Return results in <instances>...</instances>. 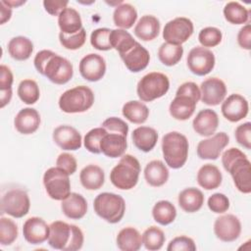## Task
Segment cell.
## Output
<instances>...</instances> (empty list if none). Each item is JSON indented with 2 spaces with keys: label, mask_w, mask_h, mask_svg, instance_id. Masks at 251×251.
Returning a JSON list of instances; mask_svg holds the SVG:
<instances>
[{
  "label": "cell",
  "mask_w": 251,
  "mask_h": 251,
  "mask_svg": "<svg viewBox=\"0 0 251 251\" xmlns=\"http://www.w3.org/2000/svg\"><path fill=\"white\" fill-rule=\"evenodd\" d=\"M123 115L132 124H143L147 121L149 116V109L140 101L132 100L126 102L123 106Z\"/></svg>",
  "instance_id": "36"
},
{
  "label": "cell",
  "mask_w": 251,
  "mask_h": 251,
  "mask_svg": "<svg viewBox=\"0 0 251 251\" xmlns=\"http://www.w3.org/2000/svg\"><path fill=\"white\" fill-rule=\"evenodd\" d=\"M5 2V4H7L9 7L11 8H17V7H20L22 5H24L25 3V0H3Z\"/></svg>",
  "instance_id": "59"
},
{
  "label": "cell",
  "mask_w": 251,
  "mask_h": 251,
  "mask_svg": "<svg viewBox=\"0 0 251 251\" xmlns=\"http://www.w3.org/2000/svg\"><path fill=\"white\" fill-rule=\"evenodd\" d=\"M49 232V226L39 217H31L27 219L23 226L24 237L30 244H41L48 240Z\"/></svg>",
  "instance_id": "18"
},
{
  "label": "cell",
  "mask_w": 251,
  "mask_h": 251,
  "mask_svg": "<svg viewBox=\"0 0 251 251\" xmlns=\"http://www.w3.org/2000/svg\"><path fill=\"white\" fill-rule=\"evenodd\" d=\"M152 216L155 222L162 226L172 224L176 217V207L167 200L158 201L152 209Z\"/></svg>",
  "instance_id": "37"
},
{
  "label": "cell",
  "mask_w": 251,
  "mask_h": 251,
  "mask_svg": "<svg viewBox=\"0 0 251 251\" xmlns=\"http://www.w3.org/2000/svg\"><path fill=\"white\" fill-rule=\"evenodd\" d=\"M209 209L217 214H223L229 208V200L227 196L223 193H214L208 199Z\"/></svg>",
  "instance_id": "48"
},
{
  "label": "cell",
  "mask_w": 251,
  "mask_h": 251,
  "mask_svg": "<svg viewBox=\"0 0 251 251\" xmlns=\"http://www.w3.org/2000/svg\"><path fill=\"white\" fill-rule=\"evenodd\" d=\"M126 146V136L115 132H107L100 141L101 152L109 158L122 157Z\"/></svg>",
  "instance_id": "23"
},
{
  "label": "cell",
  "mask_w": 251,
  "mask_h": 251,
  "mask_svg": "<svg viewBox=\"0 0 251 251\" xmlns=\"http://www.w3.org/2000/svg\"><path fill=\"white\" fill-rule=\"evenodd\" d=\"M18 95L20 99L27 105L36 103L40 97L38 84L33 79L22 80L18 86Z\"/></svg>",
  "instance_id": "42"
},
{
  "label": "cell",
  "mask_w": 251,
  "mask_h": 251,
  "mask_svg": "<svg viewBox=\"0 0 251 251\" xmlns=\"http://www.w3.org/2000/svg\"><path fill=\"white\" fill-rule=\"evenodd\" d=\"M15 128L22 134H31L40 126V115L34 108H24L15 117Z\"/></svg>",
  "instance_id": "21"
},
{
  "label": "cell",
  "mask_w": 251,
  "mask_h": 251,
  "mask_svg": "<svg viewBox=\"0 0 251 251\" xmlns=\"http://www.w3.org/2000/svg\"><path fill=\"white\" fill-rule=\"evenodd\" d=\"M79 180L85 189L97 190L104 184L105 174L99 166L91 164L80 171Z\"/></svg>",
  "instance_id": "30"
},
{
  "label": "cell",
  "mask_w": 251,
  "mask_h": 251,
  "mask_svg": "<svg viewBox=\"0 0 251 251\" xmlns=\"http://www.w3.org/2000/svg\"><path fill=\"white\" fill-rule=\"evenodd\" d=\"M135 42L136 41L134 40L132 35L126 29L116 28L112 29L110 33V43L112 49L114 48L115 50H117L120 55L125 54L128 50H130L134 46Z\"/></svg>",
  "instance_id": "38"
},
{
  "label": "cell",
  "mask_w": 251,
  "mask_h": 251,
  "mask_svg": "<svg viewBox=\"0 0 251 251\" xmlns=\"http://www.w3.org/2000/svg\"><path fill=\"white\" fill-rule=\"evenodd\" d=\"M93 208L100 218L110 224H117L125 215L126 202L121 195L102 192L94 199Z\"/></svg>",
  "instance_id": "7"
},
{
  "label": "cell",
  "mask_w": 251,
  "mask_h": 251,
  "mask_svg": "<svg viewBox=\"0 0 251 251\" xmlns=\"http://www.w3.org/2000/svg\"><path fill=\"white\" fill-rule=\"evenodd\" d=\"M144 177L146 182L153 187L164 185L169 178V170L160 160L149 162L144 169Z\"/></svg>",
  "instance_id": "27"
},
{
  "label": "cell",
  "mask_w": 251,
  "mask_h": 251,
  "mask_svg": "<svg viewBox=\"0 0 251 251\" xmlns=\"http://www.w3.org/2000/svg\"><path fill=\"white\" fill-rule=\"evenodd\" d=\"M125 66L131 73H138L144 70L150 61V54L148 50L139 42H135L134 46L126 53L120 55Z\"/></svg>",
  "instance_id": "19"
},
{
  "label": "cell",
  "mask_w": 251,
  "mask_h": 251,
  "mask_svg": "<svg viewBox=\"0 0 251 251\" xmlns=\"http://www.w3.org/2000/svg\"><path fill=\"white\" fill-rule=\"evenodd\" d=\"M221 110L223 116L227 121L236 123L247 116L249 105L248 101L242 95L234 93L223 101Z\"/></svg>",
  "instance_id": "17"
},
{
  "label": "cell",
  "mask_w": 251,
  "mask_h": 251,
  "mask_svg": "<svg viewBox=\"0 0 251 251\" xmlns=\"http://www.w3.org/2000/svg\"><path fill=\"white\" fill-rule=\"evenodd\" d=\"M0 93H1V95H0V99H1L0 108H4L11 101L13 92H12V89H8V90H0Z\"/></svg>",
  "instance_id": "58"
},
{
  "label": "cell",
  "mask_w": 251,
  "mask_h": 251,
  "mask_svg": "<svg viewBox=\"0 0 251 251\" xmlns=\"http://www.w3.org/2000/svg\"><path fill=\"white\" fill-rule=\"evenodd\" d=\"M176 95H187L191 98H193L196 102H198L201 98V92L200 88L195 82L187 81L182 83L176 90Z\"/></svg>",
  "instance_id": "53"
},
{
  "label": "cell",
  "mask_w": 251,
  "mask_h": 251,
  "mask_svg": "<svg viewBox=\"0 0 251 251\" xmlns=\"http://www.w3.org/2000/svg\"><path fill=\"white\" fill-rule=\"evenodd\" d=\"M228 142L229 137L226 132H218L212 137L203 139L198 143L196 149L197 155L203 160H217Z\"/></svg>",
  "instance_id": "14"
},
{
  "label": "cell",
  "mask_w": 251,
  "mask_h": 251,
  "mask_svg": "<svg viewBox=\"0 0 251 251\" xmlns=\"http://www.w3.org/2000/svg\"><path fill=\"white\" fill-rule=\"evenodd\" d=\"M168 251H195L196 245L192 238L188 236H177L172 239L167 247Z\"/></svg>",
  "instance_id": "49"
},
{
  "label": "cell",
  "mask_w": 251,
  "mask_h": 251,
  "mask_svg": "<svg viewBox=\"0 0 251 251\" xmlns=\"http://www.w3.org/2000/svg\"><path fill=\"white\" fill-rule=\"evenodd\" d=\"M141 168L139 161L132 155H123L119 163L110 173V180L114 186L122 190L133 188L139 177Z\"/></svg>",
  "instance_id": "5"
},
{
  "label": "cell",
  "mask_w": 251,
  "mask_h": 251,
  "mask_svg": "<svg viewBox=\"0 0 251 251\" xmlns=\"http://www.w3.org/2000/svg\"><path fill=\"white\" fill-rule=\"evenodd\" d=\"M170 88L169 77L162 73L152 72L145 75L137 83L136 92L143 102H151L164 96Z\"/></svg>",
  "instance_id": "8"
},
{
  "label": "cell",
  "mask_w": 251,
  "mask_h": 251,
  "mask_svg": "<svg viewBox=\"0 0 251 251\" xmlns=\"http://www.w3.org/2000/svg\"><path fill=\"white\" fill-rule=\"evenodd\" d=\"M59 40L63 47L69 50H76L82 47V45L85 43L86 40V31L82 27L78 32L75 34H65L60 32L59 33Z\"/></svg>",
  "instance_id": "47"
},
{
  "label": "cell",
  "mask_w": 251,
  "mask_h": 251,
  "mask_svg": "<svg viewBox=\"0 0 251 251\" xmlns=\"http://www.w3.org/2000/svg\"><path fill=\"white\" fill-rule=\"evenodd\" d=\"M225 170L230 174L235 187L242 193L251 192V163L238 148H229L222 155Z\"/></svg>",
  "instance_id": "2"
},
{
  "label": "cell",
  "mask_w": 251,
  "mask_h": 251,
  "mask_svg": "<svg viewBox=\"0 0 251 251\" xmlns=\"http://www.w3.org/2000/svg\"><path fill=\"white\" fill-rule=\"evenodd\" d=\"M137 19V12L135 8L128 3H122L115 8L113 13L114 24L122 28L128 29L130 28Z\"/></svg>",
  "instance_id": "35"
},
{
  "label": "cell",
  "mask_w": 251,
  "mask_h": 251,
  "mask_svg": "<svg viewBox=\"0 0 251 251\" xmlns=\"http://www.w3.org/2000/svg\"><path fill=\"white\" fill-rule=\"evenodd\" d=\"M49 227L48 244L52 248L63 251H76L82 247L84 237L78 226L62 221H55L51 223Z\"/></svg>",
  "instance_id": "3"
},
{
  "label": "cell",
  "mask_w": 251,
  "mask_h": 251,
  "mask_svg": "<svg viewBox=\"0 0 251 251\" xmlns=\"http://www.w3.org/2000/svg\"><path fill=\"white\" fill-rule=\"evenodd\" d=\"M183 55V48L181 45H175L164 42L158 50V58L160 62L168 67L176 65Z\"/></svg>",
  "instance_id": "40"
},
{
  "label": "cell",
  "mask_w": 251,
  "mask_h": 251,
  "mask_svg": "<svg viewBox=\"0 0 251 251\" xmlns=\"http://www.w3.org/2000/svg\"><path fill=\"white\" fill-rule=\"evenodd\" d=\"M0 5H1V12H0V24L4 25L6 22H8L11 19L12 16V8L9 7L7 4H5V2L3 0L0 1Z\"/></svg>",
  "instance_id": "57"
},
{
  "label": "cell",
  "mask_w": 251,
  "mask_h": 251,
  "mask_svg": "<svg viewBox=\"0 0 251 251\" xmlns=\"http://www.w3.org/2000/svg\"><path fill=\"white\" fill-rule=\"evenodd\" d=\"M58 25L62 33L71 35L82 28V22L79 13L74 8H66L58 16Z\"/></svg>",
  "instance_id": "32"
},
{
  "label": "cell",
  "mask_w": 251,
  "mask_h": 251,
  "mask_svg": "<svg viewBox=\"0 0 251 251\" xmlns=\"http://www.w3.org/2000/svg\"><path fill=\"white\" fill-rule=\"evenodd\" d=\"M107 132L108 131L102 126L90 129L85 134L83 139V145L85 149L93 154H100V141Z\"/></svg>",
  "instance_id": "44"
},
{
  "label": "cell",
  "mask_w": 251,
  "mask_h": 251,
  "mask_svg": "<svg viewBox=\"0 0 251 251\" xmlns=\"http://www.w3.org/2000/svg\"><path fill=\"white\" fill-rule=\"evenodd\" d=\"M61 209L67 218L79 220L83 218L87 212V202L81 194L71 192L69 196L62 200Z\"/></svg>",
  "instance_id": "24"
},
{
  "label": "cell",
  "mask_w": 251,
  "mask_h": 251,
  "mask_svg": "<svg viewBox=\"0 0 251 251\" xmlns=\"http://www.w3.org/2000/svg\"><path fill=\"white\" fill-rule=\"evenodd\" d=\"M102 127H104L108 132H115L120 133L125 136L127 135L128 132V126L127 124L120 118L111 117L106 119L102 123Z\"/></svg>",
  "instance_id": "50"
},
{
  "label": "cell",
  "mask_w": 251,
  "mask_h": 251,
  "mask_svg": "<svg viewBox=\"0 0 251 251\" xmlns=\"http://www.w3.org/2000/svg\"><path fill=\"white\" fill-rule=\"evenodd\" d=\"M214 53L203 46L192 48L186 58L189 71L196 75H206L212 72L215 67Z\"/></svg>",
  "instance_id": "11"
},
{
  "label": "cell",
  "mask_w": 251,
  "mask_h": 251,
  "mask_svg": "<svg viewBox=\"0 0 251 251\" xmlns=\"http://www.w3.org/2000/svg\"><path fill=\"white\" fill-rule=\"evenodd\" d=\"M93 91L85 85H78L66 90L59 98L60 109L68 114L82 113L92 107Z\"/></svg>",
  "instance_id": "6"
},
{
  "label": "cell",
  "mask_w": 251,
  "mask_h": 251,
  "mask_svg": "<svg viewBox=\"0 0 251 251\" xmlns=\"http://www.w3.org/2000/svg\"><path fill=\"white\" fill-rule=\"evenodd\" d=\"M30 207V201L27 193L19 188L7 191L1 199V213L10 215L14 218H23Z\"/></svg>",
  "instance_id": "10"
},
{
  "label": "cell",
  "mask_w": 251,
  "mask_h": 251,
  "mask_svg": "<svg viewBox=\"0 0 251 251\" xmlns=\"http://www.w3.org/2000/svg\"><path fill=\"white\" fill-rule=\"evenodd\" d=\"M131 138L137 149L143 152H149L155 147L157 143L158 133L153 127L138 126L133 129Z\"/></svg>",
  "instance_id": "29"
},
{
  "label": "cell",
  "mask_w": 251,
  "mask_h": 251,
  "mask_svg": "<svg viewBox=\"0 0 251 251\" xmlns=\"http://www.w3.org/2000/svg\"><path fill=\"white\" fill-rule=\"evenodd\" d=\"M215 235L224 242H232L236 240L241 233V223L239 219L226 214L216 219L214 223Z\"/></svg>",
  "instance_id": "13"
},
{
  "label": "cell",
  "mask_w": 251,
  "mask_h": 251,
  "mask_svg": "<svg viewBox=\"0 0 251 251\" xmlns=\"http://www.w3.org/2000/svg\"><path fill=\"white\" fill-rule=\"evenodd\" d=\"M237 42L238 45L245 50L251 49V25L250 24H246L243 25L237 34Z\"/></svg>",
  "instance_id": "54"
},
{
  "label": "cell",
  "mask_w": 251,
  "mask_h": 251,
  "mask_svg": "<svg viewBox=\"0 0 251 251\" xmlns=\"http://www.w3.org/2000/svg\"><path fill=\"white\" fill-rule=\"evenodd\" d=\"M56 167L60 168L68 175H73L75 173L77 168L76 159L74 155L70 153H61L56 160Z\"/></svg>",
  "instance_id": "52"
},
{
  "label": "cell",
  "mask_w": 251,
  "mask_h": 251,
  "mask_svg": "<svg viewBox=\"0 0 251 251\" xmlns=\"http://www.w3.org/2000/svg\"><path fill=\"white\" fill-rule=\"evenodd\" d=\"M78 70L84 79L91 82L98 81L106 73V62L99 54L90 53L80 60Z\"/></svg>",
  "instance_id": "15"
},
{
  "label": "cell",
  "mask_w": 251,
  "mask_h": 251,
  "mask_svg": "<svg viewBox=\"0 0 251 251\" xmlns=\"http://www.w3.org/2000/svg\"><path fill=\"white\" fill-rule=\"evenodd\" d=\"M68 4H69L68 1H59V0L43 1V6L45 11L52 16H59L60 13L67 8Z\"/></svg>",
  "instance_id": "55"
},
{
  "label": "cell",
  "mask_w": 251,
  "mask_h": 251,
  "mask_svg": "<svg viewBox=\"0 0 251 251\" xmlns=\"http://www.w3.org/2000/svg\"><path fill=\"white\" fill-rule=\"evenodd\" d=\"M201 100L209 106H217L222 103L226 95V86L225 82L218 77L205 79L200 85Z\"/></svg>",
  "instance_id": "16"
},
{
  "label": "cell",
  "mask_w": 251,
  "mask_h": 251,
  "mask_svg": "<svg viewBox=\"0 0 251 251\" xmlns=\"http://www.w3.org/2000/svg\"><path fill=\"white\" fill-rule=\"evenodd\" d=\"M224 16L225 19L232 25H243L248 23L250 11L240 3L231 1L225 5Z\"/></svg>",
  "instance_id": "39"
},
{
  "label": "cell",
  "mask_w": 251,
  "mask_h": 251,
  "mask_svg": "<svg viewBox=\"0 0 251 251\" xmlns=\"http://www.w3.org/2000/svg\"><path fill=\"white\" fill-rule=\"evenodd\" d=\"M112 29L107 27L96 28L91 32L90 43L91 45L100 51H108L112 49L110 43V33Z\"/></svg>",
  "instance_id": "45"
},
{
  "label": "cell",
  "mask_w": 251,
  "mask_h": 251,
  "mask_svg": "<svg viewBox=\"0 0 251 251\" xmlns=\"http://www.w3.org/2000/svg\"><path fill=\"white\" fill-rule=\"evenodd\" d=\"M70 175L58 167L49 168L43 176V184L48 196L62 201L71 193Z\"/></svg>",
  "instance_id": "9"
},
{
  "label": "cell",
  "mask_w": 251,
  "mask_h": 251,
  "mask_svg": "<svg viewBox=\"0 0 251 251\" xmlns=\"http://www.w3.org/2000/svg\"><path fill=\"white\" fill-rule=\"evenodd\" d=\"M188 140L177 131L166 133L162 138V152L166 164L172 169L181 168L188 156Z\"/></svg>",
  "instance_id": "4"
},
{
  "label": "cell",
  "mask_w": 251,
  "mask_h": 251,
  "mask_svg": "<svg viewBox=\"0 0 251 251\" xmlns=\"http://www.w3.org/2000/svg\"><path fill=\"white\" fill-rule=\"evenodd\" d=\"M117 246L123 251H137L142 245V236L137 229L131 226L121 229L116 238Z\"/></svg>",
  "instance_id": "33"
},
{
  "label": "cell",
  "mask_w": 251,
  "mask_h": 251,
  "mask_svg": "<svg viewBox=\"0 0 251 251\" xmlns=\"http://www.w3.org/2000/svg\"><path fill=\"white\" fill-rule=\"evenodd\" d=\"M223 180V176L219 168L212 164L202 166L197 173L198 184L206 190L218 188Z\"/></svg>",
  "instance_id": "31"
},
{
  "label": "cell",
  "mask_w": 251,
  "mask_h": 251,
  "mask_svg": "<svg viewBox=\"0 0 251 251\" xmlns=\"http://www.w3.org/2000/svg\"><path fill=\"white\" fill-rule=\"evenodd\" d=\"M219 126L218 114L211 109L201 110L192 122L193 129L201 136H210L217 130Z\"/></svg>",
  "instance_id": "22"
},
{
  "label": "cell",
  "mask_w": 251,
  "mask_h": 251,
  "mask_svg": "<svg viewBox=\"0 0 251 251\" xmlns=\"http://www.w3.org/2000/svg\"><path fill=\"white\" fill-rule=\"evenodd\" d=\"M54 142L63 150L75 151L81 147L80 133L71 126H59L53 131Z\"/></svg>",
  "instance_id": "20"
},
{
  "label": "cell",
  "mask_w": 251,
  "mask_h": 251,
  "mask_svg": "<svg viewBox=\"0 0 251 251\" xmlns=\"http://www.w3.org/2000/svg\"><path fill=\"white\" fill-rule=\"evenodd\" d=\"M160 21L152 16H142L134 26V34L143 41H151L155 39L160 31Z\"/></svg>",
  "instance_id": "26"
},
{
  "label": "cell",
  "mask_w": 251,
  "mask_h": 251,
  "mask_svg": "<svg viewBox=\"0 0 251 251\" xmlns=\"http://www.w3.org/2000/svg\"><path fill=\"white\" fill-rule=\"evenodd\" d=\"M141 236L142 244L147 250L150 251L160 250L163 247L166 240L164 231L155 226L146 228Z\"/></svg>",
  "instance_id": "41"
},
{
  "label": "cell",
  "mask_w": 251,
  "mask_h": 251,
  "mask_svg": "<svg viewBox=\"0 0 251 251\" xmlns=\"http://www.w3.org/2000/svg\"><path fill=\"white\" fill-rule=\"evenodd\" d=\"M193 29V23L189 19L178 17L165 25L163 38L168 43L181 45L192 35Z\"/></svg>",
  "instance_id": "12"
},
{
  "label": "cell",
  "mask_w": 251,
  "mask_h": 251,
  "mask_svg": "<svg viewBox=\"0 0 251 251\" xmlns=\"http://www.w3.org/2000/svg\"><path fill=\"white\" fill-rule=\"evenodd\" d=\"M222 31L215 26H207L202 28L198 35V40L200 44L205 48L215 47L219 45L222 41Z\"/></svg>",
  "instance_id": "46"
},
{
  "label": "cell",
  "mask_w": 251,
  "mask_h": 251,
  "mask_svg": "<svg viewBox=\"0 0 251 251\" xmlns=\"http://www.w3.org/2000/svg\"><path fill=\"white\" fill-rule=\"evenodd\" d=\"M18 237V226L16 223L5 217L0 219V243L3 246L11 245Z\"/></svg>",
  "instance_id": "43"
},
{
  "label": "cell",
  "mask_w": 251,
  "mask_h": 251,
  "mask_svg": "<svg viewBox=\"0 0 251 251\" xmlns=\"http://www.w3.org/2000/svg\"><path fill=\"white\" fill-rule=\"evenodd\" d=\"M197 102L187 95H176L170 104L171 116L178 121L188 120L194 113Z\"/></svg>",
  "instance_id": "25"
},
{
  "label": "cell",
  "mask_w": 251,
  "mask_h": 251,
  "mask_svg": "<svg viewBox=\"0 0 251 251\" xmlns=\"http://www.w3.org/2000/svg\"><path fill=\"white\" fill-rule=\"evenodd\" d=\"M234 136L241 146L246 149L251 148V124L250 122H246L244 124L239 125L234 131Z\"/></svg>",
  "instance_id": "51"
},
{
  "label": "cell",
  "mask_w": 251,
  "mask_h": 251,
  "mask_svg": "<svg viewBox=\"0 0 251 251\" xmlns=\"http://www.w3.org/2000/svg\"><path fill=\"white\" fill-rule=\"evenodd\" d=\"M33 63L37 72L55 84H65L73 77L72 63L51 50L39 51L35 55Z\"/></svg>",
  "instance_id": "1"
},
{
  "label": "cell",
  "mask_w": 251,
  "mask_h": 251,
  "mask_svg": "<svg viewBox=\"0 0 251 251\" xmlns=\"http://www.w3.org/2000/svg\"><path fill=\"white\" fill-rule=\"evenodd\" d=\"M33 51V43L25 36L13 37L8 43L10 56L17 61L27 60Z\"/></svg>",
  "instance_id": "34"
},
{
  "label": "cell",
  "mask_w": 251,
  "mask_h": 251,
  "mask_svg": "<svg viewBox=\"0 0 251 251\" xmlns=\"http://www.w3.org/2000/svg\"><path fill=\"white\" fill-rule=\"evenodd\" d=\"M13 74L10 70L5 65L0 66V90H8L12 89V84H13Z\"/></svg>",
  "instance_id": "56"
},
{
  "label": "cell",
  "mask_w": 251,
  "mask_h": 251,
  "mask_svg": "<svg viewBox=\"0 0 251 251\" xmlns=\"http://www.w3.org/2000/svg\"><path fill=\"white\" fill-rule=\"evenodd\" d=\"M178 205L186 213L199 211L204 204V195L202 191L195 187H188L178 194Z\"/></svg>",
  "instance_id": "28"
}]
</instances>
